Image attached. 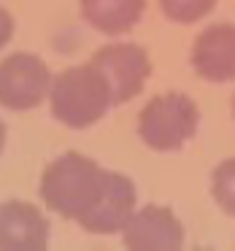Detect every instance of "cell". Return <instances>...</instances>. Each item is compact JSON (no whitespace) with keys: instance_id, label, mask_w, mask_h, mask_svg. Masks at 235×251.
<instances>
[{"instance_id":"cell-9","label":"cell","mask_w":235,"mask_h":251,"mask_svg":"<svg viewBox=\"0 0 235 251\" xmlns=\"http://www.w3.org/2000/svg\"><path fill=\"white\" fill-rule=\"evenodd\" d=\"M49 219L25 200L0 205V251H44L49 246Z\"/></svg>"},{"instance_id":"cell-10","label":"cell","mask_w":235,"mask_h":251,"mask_svg":"<svg viewBox=\"0 0 235 251\" xmlns=\"http://www.w3.org/2000/svg\"><path fill=\"white\" fill-rule=\"evenodd\" d=\"M146 0H81V17L103 35H125L141 22Z\"/></svg>"},{"instance_id":"cell-6","label":"cell","mask_w":235,"mask_h":251,"mask_svg":"<svg viewBox=\"0 0 235 251\" xmlns=\"http://www.w3.org/2000/svg\"><path fill=\"white\" fill-rule=\"evenodd\" d=\"M122 243L132 251H176L184 246V227L168 205H143L125 224Z\"/></svg>"},{"instance_id":"cell-3","label":"cell","mask_w":235,"mask_h":251,"mask_svg":"<svg viewBox=\"0 0 235 251\" xmlns=\"http://www.w3.org/2000/svg\"><path fill=\"white\" fill-rule=\"evenodd\" d=\"M200 111L184 92L157 95L138 114V135L154 151H179L197 135Z\"/></svg>"},{"instance_id":"cell-2","label":"cell","mask_w":235,"mask_h":251,"mask_svg":"<svg viewBox=\"0 0 235 251\" xmlns=\"http://www.w3.org/2000/svg\"><path fill=\"white\" fill-rule=\"evenodd\" d=\"M49 103L54 119L71 130H87L114 108L108 84L92 62L65 68L52 81Z\"/></svg>"},{"instance_id":"cell-11","label":"cell","mask_w":235,"mask_h":251,"mask_svg":"<svg viewBox=\"0 0 235 251\" xmlns=\"http://www.w3.org/2000/svg\"><path fill=\"white\" fill-rule=\"evenodd\" d=\"M211 197L227 216L235 219V157L224 159L211 173Z\"/></svg>"},{"instance_id":"cell-14","label":"cell","mask_w":235,"mask_h":251,"mask_svg":"<svg viewBox=\"0 0 235 251\" xmlns=\"http://www.w3.org/2000/svg\"><path fill=\"white\" fill-rule=\"evenodd\" d=\"M3 149H6V125L0 119V154H3Z\"/></svg>"},{"instance_id":"cell-7","label":"cell","mask_w":235,"mask_h":251,"mask_svg":"<svg viewBox=\"0 0 235 251\" xmlns=\"http://www.w3.org/2000/svg\"><path fill=\"white\" fill-rule=\"evenodd\" d=\"M138 192L127 176L108 170L105 176V186L100 192L98 202L89 208V213L78 222V227L87 229L92 235H114L122 232L125 224L130 222V216L135 213Z\"/></svg>"},{"instance_id":"cell-15","label":"cell","mask_w":235,"mask_h":251,"mask_svg":"<svg viewBox=\"0 0 235 251\" xmlns=\"http://www.w3.org/2000/svg\"><path fill=\"white\" fill-rule=\"evenodd\" d=\"M233 116H235V95H233Z\"/></svg>"},{"instance_id":"cell-12","label":"cell","mask_w":235,"mask_h":251,"mask_svg":"<svg viewBox=\"0 0 235 251\" xmlns=\"http://www.w3.org/2000/svg\"><path fill=\"white\" fill-rule=\"evenodd\" d=\"M216 0H159L165 19L176 25H195L213 11Z\"/></svg>"},{"instance_id":"cell-1","label":"cell","mask_w":235,"mask_h":251,"mask_svg":"<svg viewBox=\"0 0 235 251\" xmlns=\"http://www.w3.org/2000/svg\"><path fill=\"white\" fill-rule=\"evenodd\" d=\"M108 170L78 151H68L46 165L41 173V200L62 219L81 222L98 202Z\"/></svg>"},{"instance_id":"cell-4","label":"cell","mask_w":235,"mask_h":251,"mask_svg":"<svg viewBox=\"0 0 235 251\" xmlns=\"http://www.w3.org/2000/svg\"><path fill=\"white\" fill-rule=\"evenodd\" d=\"M49 65L38 54L17 51L0 62V105L11 111H33L52 92Z\"/></svg>"},{"instance_id":"cell-5","label":"cell","mask_w":235,"mask_h":251,"mask_svg":"<svg viewBox=\"0 0 235 251\" xmlns=\"http://www.w3.org/2000/svg\"><path fill=\"white\" fill-rule=\"evenodd\" d=\"M92 65L105 78L114 105L138 98L152 76V60L138 44H108L92 57Z\"/></svg>"},{"instance_id":"cell-13","label":"cell","mask_w":235,"mask_h":251,"mask_svg":"<svg viewBox=\"0 0 235 251\" xmlns=\"http://www.w3.org/2000/svg\"><path fill=\"white\" fill-rule=\"evenodd\" d=\"M14 35V17L6 11V8H0V51L6 49V44L11 41Z\"/></svg>"},{"instance_id":"cell-8","label":"cell","mask_w":235,"mask_h":251,"mask_svg":"<svg viewBox=\"0 0 235 251\" xmlns=\"http://www.w3.org/2000/svg\"><path fill=\"white\" fill-rule=\"evenodd\" d=\"M192 68L208 84L235 81V25L219 22L206 27L192 44Z\"/></svg>"}]
</instances>
